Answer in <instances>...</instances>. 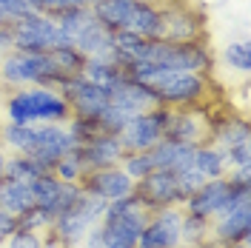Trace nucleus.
Returning <instances> with one entry per match:
<instances>
[{
	"instance_id": "1",
	"label": "nucleus",
	"mask_w": 251,
	"mask_h": 248,
	"mask_svg": "<svg viewBox=\"0 0 251 248\" xmlns=\"http://www.w3.org/2000/svg\"><path fill=\"white\" fill-rule=\"evenodd\" d=\"M3 117L9 123H69L72 120V109L63 100L60 92L46 89V86H23V89H12V94L3 103Z\"/></svg>"
},
{
	"instance_id": "2",
	"label": "nucleus",
	"mask_w": 251,
	"mask_h": 248,
	"mask_svg": "<svg viewBox=\"0 0 251 248\" xmlns=\"http://www.w3.org/2000/svg\"><path fill=\"white\" fill-rule=\"evenodd\" d=\"M66 77L69 74H63L54 66L51 54H31V51L12 49L0 57V86H6L9 92L23 86H46L60 92Z\"/></svg>"
},
{
	"instance_id": "3",
	"label": "nucleus",
	"mask_w": 251,
	"mask_h": 248,
	"mask_svg": "<svg viewBox=\"0 0 251 248\" xmlns=\"http://www.w3.org/2000/svg\"><path fill=\"white\" fill-rule=\"evenodd\" d=\"M103 211H106V200L94 197V194H86L80 188V194L75 197V202L69 208H63L60 214L51 223V237L60 243L63 248H77L80 240L86 237L89 228H94L100 220H103Z\"/></svg>"
},
{
	"instance_id": "4",
	"label": "nucleus",
	"mask_w": 251,
	"mask_h": 248,
	"mask_svg": "<svg viewBox=\"0 0 251 248\" xmlns=\"http://www.w3.org/2000/svg\"><path fill=\"white\" fill-rule=\"evenodd\" d=\"M149 89L154 92L157 106H169V109L200 106L205 97H208V74L163 69Z\"/></svg>"
},
{
	"instance_id": "5",
	"label": "nucleus",
	"mask_w": 251,
	"mask_h": 248,
	"mask_svg": "<svg viewBox=\"0 0 251 248\" xmlns=\"http://www.w3.org/2000/svg\"><path fill=\"white\" fill-rule=\"evenodd\" d=\"M146 60L157 63L163 69H177V72H197L208 74L214 54L205 46V40H186V43H172V40H149Z\"/></svg>"
},
{
	"instance_id": "6",
	"label": "nucleus",
	"mask_w": 251,
	"mask_h": 248,
	"mask_svg": "<svg viewBox=\"0 0 251 248\" xmlns=\"http://www.w3.org/2000/svg\"><path fill=\"white\" fill-rule=\"evenodd\" d=\"M9 29H12V43H15V49L31 51V54H49L51 49L69 43L63 37L60 26L54 23V17L43 15V12L20 17L15 23H9Z\"/></svg>"
},
{
	"instance_id": "7",
	"label": "nucleus",
	"mask_w": 251,
	"mask_h": 248,
	"mask_svg": "<svg viewBox=\"0 0 251 248\" xmlns=\"http://www.w3.org/2000/svg\"><path fill=\"white\" fill-rule=\"evenodd\" d=\"M166 120H169V106H154L149 111L131 114L128 123L117 134L120 143H123V151H151L163 140Z\"/></svg>"
},
{
	"instance_id": "8",
	"label": "nucleus",
	"mask_w": 251,
	"mask_h": 248,
	"mask_svg": "<svg viewBox=\"0 0 251 248\" xmlns=\"http://www.w3.org/2000/svg\"><path fill=\"white\" fill-rule=\"evenodd\" d=\"M134 194L140 197V202L146 205V211H160L169 205H180L186 202V194L180 191L177 174L166 169H154L151 174H146L143 180L134 183Z\"/></svg>"
},
{
	"instance_id": "9",
	"label": "nucleus",
	"mask_w": 251,
	"mask_h": 248,
	"mask_svg": "<svg viewBox=\"0 0 251 248\" xmlns=\"http://www.w3.org/2000/svg\"><path fill=\"white\" fill-rule=\"evenodd\" d=\"M180 225H183V208L180 205H169V208L151 211V217L143 225L134 248H183Z\"/></svg>"
},
{
	"instance_id": "10",
	"label": "nucleus",
	"mask_w": 251,
	"mask_h": 248,
	"mask_svg": "<svg viewBox=\"0 0 251 248\" xmlns=\"http://www.w3.org/2000/svg\"><path fill=\"white\" fill-rule=\"evenodd\" d=\"M60 94L69 103V109H72V117H92V120H97V114L109 106V92L89 83L83 74H69L63 80Z\"/></svg>"
},
{
	"instance_id": "11",
	"label": "nucleus",
	"mask_w": 251,
	"mask_h": 248,
	"mask_svg": "<svg viewBox=\"0 0 251 248\" xmlns=\"http://www.w3.org/2000/svg\"><path fill=\"white\" fill-rule=\"evenodd\" d=\"M75 149H77V143L69 134L66 123H37L34 125V146H31L29 154L46 171H51L60 157H66Z\"/></svg>"
},
{
	"instance_id": "12",
	"label": "nucleus",
	"mask_w": 251,
	"mask_h": 248,
	"mask_svg": "<svg viewBox=\"0 0 251 248\" xmlns=\"http://www.w3.org/2000/svg\"><path fill=\"white\" fill-rule=\"evenodd\" d=\"M208 120H211V114H203L200 106L169 109L163 137L177 140V143H188V146H203V143H208Z\"/></svg>"
},
{
	"instance_id": "13",
	"label": "nucleus",
	"mask_w": 251,
	"mask_h": 248,
	"mask_svg": "<svg viewBox=\"0 0 251 248\" xmlns=\"http://www.w3.org/2000/svg\"><path fill=\"white\" fill-rule=\"evenodd\" d=\"M163 9H166V37L163 40H172V43L205 40V20L188 0L166 3Z\"/></svg>"
},
{
	"instance_id": "14",
	"label": "nucleus",
	"mask_w": 251,
	"mask_h": 248,
	"mask_svg": "<svg viewBox=\"0 0 251 248\" xmlns=\"http://www.w3.org/2000/svg\"><path fill=\"white\" fill-rule=\"evenodd\" d=\"M86 194H94V197H100V200H120L126 194H131L134 191V180L126 174L120 166H106V169H94V171H86L83 177H80L77 183Z\"/></svg>"
},
{
	"instance_id": "15",
	"label": "nucleus",
	"mask_w": 251,
	"mask_h": 248,
	"mask_svg": "<svg viewBox=\"0 0 251 248\" xmlns=\"http://www.w3.org/2000/svg\"><path fill=\"white\" fill-rule=\"evenodd\" d=\"M77 194H80L77 183H63V180H57L51 171L40 174L37 180H31V197H34V205L46 208L51 217H57L63 208H69Z\"/></svg>"
},
{
	"instance_id": "16",
	"label": "nucleus",
	"mask_w": 251,
	"mask_h": 248,
	"mask_svg": "<svg viewBox=\"0 0 251 248\" xmlns=\"http://www.w3.org/2000/svg\"><path fill=\"white\" fill-rule=\"evenodd\" d=\"M80 166H83V174L86 171H94V169H106V166H120L123 160V143L117 134H97L94 140L83 143L75 149Z\"/></svg>"
},
{
	"instance_id": "17",
	"label": "nucleus",
	"mask_w": 251,
	"mask_h": 248,
	"mask_svg": "<svg viewBox=\"0 0 251 248\" xmlns=\"http://www.w3.org/2000/svg\"><path fill=\"white\" fill-rule=\"evenodd\" d=\"M126 29L140 34L146 40H163L166 37V9L157 0H134Z\"/></svg>"
},
{
	"instance_id": "18",
	"label": "nucleus",
	"mask_w": 251,
	"mask_h": 248,
	"mask_svg": "<svg viewBox=\"0 0 251 248\" xmlns=\"http://www.w3.org/2000/svg\"><path fill=\"white\" fill-rule=\"evenodd\" d=\"M228 177H214V180H205L203 186L197 188L194 194H188L186 202H183V211L186 214H197V217L211 220L223 208V202L228 197Z\"/></svg>"
},
{
	"instance_id": "19",
	"label": "nucleus",
	"mask_w": 251,
	"mask_h": 248,
	"mask_svg": "<svg viewBox=\"0 0 251 248\" xmlns=\"http://www.w3.org/2000/svg\"><path fill=\"white\" fill-rule=\"evenodd\" d=\"M211 240L217 246H234L251 240V205H240L228 214L211 217Z\"/></svg>"
},
{
	"instance_id": "20",
	"label": "nucleus",
	"mask_w": 251,
	"mask_h": 248,
	"mask_svg": "<svg viewBox=\"0 0 251 248\" xmlns=\"http://www.w3.org/2000/svg\"><path fill=\"white\" fill-rule=\"evenodd\" d=\"M251 140V125L240 114H211L208 120V143H214L217 149H228L237 143H249Z\"/></svg>"
},
{
	"instance_id": "21",
	"label": "nucleus",
	"mask_w": 251,
	"mask_h": 248,
	"mask_svg": "<svg viewBox=\"0 0 251 248\" xmlns=\"http://www.w3.org/2000/svg\"><path fill=\"white\" fill-rule=\"evenodd\" d=\"M109 100L114 103V106L126 109L128 114H140V111H149V109H154L157 106L154 92H151L149 86L137 83V80L126 77V74H123V80L109 92Z\"/></svg>"
},
{
	"instance_id": "22",
	"label": "nucleus",
	"mask_w": 251,
	"mask_h": 248,
	"mask_svg": "<svg viewBox=\"0 0 251 248\" xmlns=\"http://www.w3.org/2000/svg\"><path fill=\"white\" fill-rule=\"evenodd\" d=\"M72 46L77 49L83 57H94V60H111V31L92 17L83 29L75 34Z\"/></svg>"
},
{
	"instance_id": "23",
	"label": "nucleus",
	"mask_w": 251,
	"mask_h": 248,
	"mask_svg": "<svg viewBox=\"0 0 251 248\" xmlns=\"http://www.w3.org/2000/svg\"><path fill=\"white\" fill-rule=\"evenodd\" d=\"M194 149L197 146H188V143H177V140H160L154 149H151V157H154L157 169H166L172 174H183V171L194 169Z\"/></svg>"
},
{
	"instance_id": "24",
	"label": "nucleus",
	"mask_w": 251,
	"mask_h": 248,
	"mask_svg": "<svg viewBox=\"0 0 251 248\" xmlns=\"http://www.w3.org/2000/svg\"><path fill=\"white\" fill-rule=\"evenodd\" d=\"M34 205L31 197V183H20V180H0V208L9 214H23L26 208Z\"/></svg>"
},
{
	"instance_id": "25",
	"label": "nucleus",
	"mask_w": 251,
	"mask_h": 248,
	"mask_svg": "<svg viewBox=\"0 0 251 248\" xmlns=\"http://www.w3.org/2000/svg\"><path fill=\"white\" fill-rule=\"evenodd\" d=\"M131 6H134V0H94L92 12L109 31H117V29H126Z\"/></svg>"
},
{
	"instance_id": "26",
	"label": "nucleus",
	"mask_w": 251,
	"mask_h": 248,
	"mask_svg": "<svg viewBox=\"0 0 251 248\" xmlns=\"http://www.w3.org/2000/svg\"><path fill=\"white\" fill-rule=\"evenodd\" d=\"M0 146L9 154H29L34 146V125L26 123H0Z\"/></svg>"
},
{
	"instance_id": "27",
	"label": "nucleus",
	"mask_w": 251,
	"mask_h": 248,
	"mask_svg": "<svg viewBox=\"0 0 251 248\" xmlns=\"http://www.w3.org/2000/svg\"><path fill=\"white\" fill-rule=\"evenodd\" d=\"M80 74L89 80V83H94V86H100V89L111 92V89L123 80L126 72L117 66V63H111V60H94V57H86Z\"/></svg>"
},
{
	"instance_id": "28",
	"label": "nucleus",
	"mask_w": 251,
	"mask_h": 248,
	"mask_svg": "<svg viewBox=\"0 0 251 248\" xmlns=\"http://www.w3.org/2000/svg\"><path fill=\"white\" fill-rule=\"evenodd\" d=\"M194 169L203 174L205 180H214V177H226L228 166H226V154L223 149H217L214 143H203L194 149Z\"/></svg>"
},
{
	"instance_id": "29",
	"label": "nucleus",
	"mask_w": 251,
	"mask_h": 248,
	"mask_svg": "<svg viewBox=\"0 0 251 248\" xmlns=\"http://www.w3.org/2000/svg\"><path fill=\"white\" fill-rule=\"evenodd\" d=\"M40 174H46V169L34 160L31 154H6L3 163V174L0 180H20V183H31Z\"/></svg>"
},
{
	"instance_id": "30",
	"label": "nucleus",
	"mask_w": 251,
	"mask_h": 248,
	"mask_svg": "<svg viewBox=\"0 0 251 248\" xmlns=\"http://www.w3.org/2000/svg\"><path fill=\"white\" fill-rule=\"evenodd\" d=\"M208 240H211V220L183 211V225H180V243H183V248H197L203 243H208Z\"/></svg>"
},
{
	"instance_id": "31",
	"label": "nucleus",
	"mask_w": 251,
	"mask_h": 248,
	"mask_svg": "<svg viewBox=\"0 0 251 248\" xmlns=\"http://www.w3.org/2000/svg\"><path fill=\"white\" fill-rule=\"evenodd\" d=\"M223 60L228 69H234L240 74H249L251 72V46L249 40L243 37V40H231L228 46L223 49Z\"/></svg>"
},
{
	"instance_id": "32",
	"label": "nucleus",
	"mask_w": 251,
	"mask_h": 248,
	"mask_svg": "<svg viewBox=\"0 0 251 248\" xmlns=\"http://www.w3.org/2000/svg\"><path fill=\"white\" fill-rule=\"evenodd\" d=\"M120 169H123L134 183H137V180H143L146 174H151L157 166H154L151 151H126L123 160H120Z\"/></svg>"
},
{
	"instance_id": "33",
	"label": "nucleus",
	"mask_w": 251,
	"mask_h": 248,
	"mask_svg": "<svg viewBox=\"0 0 251 248\" xmlns=\"http://www.w3.org/2000/svg\"><path fill=\"white\" fill-rule=\"evenodd\" d=\"M51 54V60H54V66L60 69L63 74H80L83 72V63H86V57L80 54L77 49L72 46V43H66V46H57L49 51Z\"/></svg>"
},
{
	"instance_id": "34",
	"label": "nucleus",
	"mask_w": 251,
	"mask_h": 248,
	"mask_svg": "<svg viewBox=\"0 0 251 248\" xmlns=\"http://www.w3.org/2000/svg\"><path fill=\"white\" fill-rule=\"evenodd\" d=\"M51 223H54V217L49 214L46 208H40V205H31L23 214H17V228H26V231L46 234V231H51Z\"/></svg>"
},
{
	"instance_id": "35",
	"label": "nucleus",
	"mask_w": 251,
	"mask_h": 248,
	"mask_svg": "<svg viewBox=\"0 0 251 248\" xmlns=\"http://www.w3.org/2000/svg\"><path fill=\"white\" fill-rule=\"evenodd\" d=\"M128 117H131L128 111L120 109V106H114V103L109 100V106L97 114V125H100L103 134H120V128L128 123Z\"/></svg>"
},
{
	"instance_id": "36",
	"label": "nucleus",
	"mask_w": 251,
	"mask_h": 248,
	"mask_svg": "<svg viewBox=\"0 0 251 248\" xmlns=\"http://www.w3.org/2000/svg\"><path fill=\"white\" fill-rule=\"evenodd\" d=\"M34 12H37L34 0H0V23L3 26H9L26 15H34Z\"/></svg>"
},
{
	"instance_id": "37",
	"label": "nucleus",
	"mask_w": 251,
	"mask_h": 248,
	"mask_svg": "<svg viewBox=\"0 0 251 248\" xmlns=\"http://www.w3.org/2000/svg\"><path fill=\"white\" fill-rule=\"evenodd\" d=\"M66 128H69V134L75 137L77 146L94 140L97 134H103V131H100V125H97V120H92V117H72V120L66 123Z\"/></svg>"
},
{
	"instance_id": "38",
	"label": "nucleus",
	"mask_w": 251,
	"mask_h": 248,
	"mask_svg": "<svg viewBox=\"0 0 251 248\" xmlns=\"http://www.w3.org/2000/svg\"><path fill=\"white\" fill-rule=\"evenodd\" d=\"M51 174H54L57 180H63V183H80V177H83V166H80L77 154L69 151L66 157H60V160L54 163Z\"/></svg>"
},
{
	"instance_id": "39",
	"label": "nucleus",
	"mask_w": 251,
	"mask_h": 248,
	"mask_svg": "<svg viewBox=\"0 0 251 248\" xmlns=\"http://www.w3.org/2000/svg\"><path fill=\"white\" fill-rule=\"evenodd\" d=\"M223 154H226V166H228V169L251 166V140H249V143H237V146L223 149Z\"/></svg>"
},
{
	"instance_id": "40",
	"label": "nucleus",
	"mask_w": 251,
	"mask_h": 248,
	"mask_svg": "<svg viewBox=\"0 0 251 248\" xmlns=\"http://www.w3.org/2000/svg\"><path fill=\"white\" fill-rule=\"evenodd\" d=\"M6 246L9 248H40L43 246V234L26 231V228H15V231L6 237Z\"/></svg>"
},
{
	"instance_id": "41",
	"label": "nucleus",
	"mask_w": 251,
	"mask_h": 248,
	"mask_svg": "<svg viewBox=\"0 0 251 248\" xmlns=\"http://www.w3.org/2000/svg\"><path fill=\"white\" fill-rule=\"evenodd\" d=\"M37 12L43 15H57L63 9H77V6H94V0H34Z\"/></svg>"
},
{
	"instance_id": "42",
	"label": "nucleus",
	"mask_w": 251,
	"mask_h": 248,
	"mask_svg": "<svg viewBox=\"0 0 251 248\" xmlns=\"http://www.w3.org/2000/svg\"><path fill=\"white\" fill-rule=\"evenodd\" d=\"M177 183H180V191L188 197V194H194L197 188L203 186L205 177H203L197 169H188V171H183V174H177Z\"/></svg>"
},
{
	"instance_id": "43",
	"label": "nucleus",
	"mask_w": 251,
	"mask_h": 248,
	"mask_svg": "<svg viewBox=\"0 0 251 248\" xmlns=\"http://www.w3.org/2000/svg\"><path fill=\"white\" fill-rule=\"evenodd\" d=\"M77 248H106V237H103V228H100V223L86 231V237L80 240Z\"/></svg>"
},
{
	"instance_id": "44",
	"label": "nucleus",
	"mask_w": 251,
	"mask_h": 248,
	"mask_svg": "<svg viewBox=\"0 0 251 248\" xmlns=\"http://www.w3.org/2000/svg\"><path fill=\"white\" fill-rule=\"evenodd\" d=\"M15 228H17V217L0 208V234H3V237H9V234L15 231Z\"/></svg>"
},
{
	"instance_id": "45",
	"label": "nucleus",
	"mask_w": 251,
	"mask_h": 248,
	"mask_svg": "<svg viewBox=\"0 0 251 248\" xmlns=\"http://www.w3.org/2000/svg\"><path fill=\"white\" fill-rule=\"evenodd\" d=\"M15 43H12V29L9 26H0V57L6 54V51H12Z\"/></svg>"
},
{
	"instance_id": "46",
	"label": "nucleus",
	"mask_w": 251,
	"mask_h": 248,
	"mask_svg": "<svg viewBox=\"0 0 251 248\" xmlns=\"http://www.w3.org/2000/svg\"><path fill=\"white\" fill-rule=\"evenodd\" d=\"M40 248H63L60 246V243H57V240H54V237H51V234H43V246H40Z\"/></svg>"
},
{
	"instance_id": "47",
	"label": "nucleus",
	"mask_w": 251,
	"mask_h": 248,
	"mask_svg": "<svg viewBox=\"0 0 251 248\" xmlns=\"http://www.w3.org/2000/svg\"><path fill=\"white\" fill-rule=\"evenodd\" d=\"M6 154H9V151H6V149L0 146V174H3V163H6Z\"/></svg>"
},
{
	"instance_id": "48",
	"label": "nucleus",
	"mask_w": 251,
	"mask_h": 248,
	"mask_svg": "<svg viewBox=\"0 0 251 248\" xmlns=\"http://www.w3.org/2000/svg\"><path fill=\"white\" fill-rule=\"evenodd\" d=\"M223 248H249V243H234V246H223Z\"/></svg>"
},
{
	"instance_id": "49",
	"label": "nucleus",
	"mask_w": 251,
	"mask_h": 248,
	"mask_svg": "<svg viewBox=\"0 0 251 248\" xmlns=\"http://www.w3.org/2000/svg\"><path fill=\"white\" fill-rule=\"evenodd\" d=\"M3 248H9V246H3Z\"/></svg>"
},
{
	"instance_id": "50",
	"label": "nucleus",
	"mask_w": 251,
	"mask_h": 248,
	"mask_svg": "<svg viewBox=\"0 0 251 248\" xmlns=\"http://www.w3.org/2000/svg\"><path fill=\"white\" fill-rule=\"evenodd\" d=\"M109 248H114V246H109Z\"/></svg>"
},
{
	"instance_id": "51",
	"label": "nucleus",
	"mask_w": 251,
	"mask_h": 248,
	"mask_svg": "<svg viewBox=\"0 0 251 248\" xmlns=\"http://www.w3.org/2000/svg\"><path fill=\"white\" fill-rule=\"evenodd\" d=\"M0 26H3V23H0Z\"/></svg>"
}]
</instances>
